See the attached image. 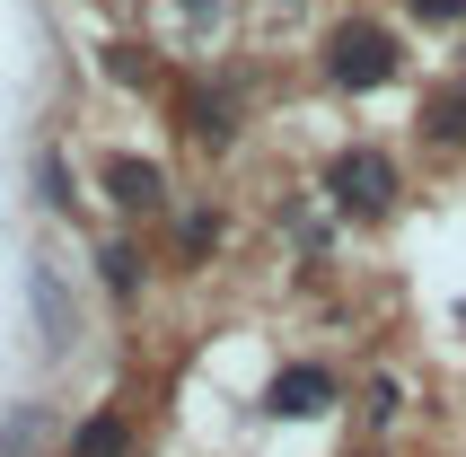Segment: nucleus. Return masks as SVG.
<instances>
[{
    "mask_svg": "<svg viewBox=\"0 0 466 457\" xmlns=\"http://www.w3.org/2000/svg\"><path fill=\"white\" fill-rule=\"evenodd\" d=\"M396 71H405L396 26H379V18H335L326 26V79H335L343 97H370V88H388Z\"/></svg>",
    "mask_w": 466,
    "mask_h": 457,
    "instance_id": "1",
    "label": "nucleus"
},
{
    "mask_svg": "<svg viewBox=\"0 0 466 457\" xmlns=\"http://www.w3.org/2000/svg\"><path fill=\"white\" fill-rule=\"evenodd\" d=\"M396 194H405V177H396V158H388V150L352 141V150L326 158V203H335L343 220H388Z\"/></svg>",
    "mask_w": 466,
    "mask_h": 457,
    "instance_id": "2",
    "label": "nucleus"
},
{
    "mask_svg": "<svg viewBox=\"0 0 466 457\" xmlns=\"http://www.w3.org/2000/svg\"><path fill=\"white\" fill-rule=\"evenodd\" d=\"M335 396H343V379L326 361H282V370L264 379V413H273V422H317Z\"/></svg>",
    "mask_w": 466,
    "mask_h": 457,
    "instance_id": "3",
    "label": "nucleus"
},
{
    "mask_svg": "<svg viewBox=\"0 0 466 457\" xmlns=\"http://www.w3.org/2000/svg\"><path fill=\"white\" fill-rule=\"evenodd\" d=\"M97 185H106V203L124 211V220H158V211H167V168H158V158L115 150V158L97 168Z\"/></svg>",
    "mask_w": 466,
    "mask_h": 457,
    "instance_id": "4",
    "label": "nucleus"
},
{
    "mask_svg": "<svg viewBox=\"0 0 466 457\" xmlns=\"http://www.w3.org/2000/svg\"><path fill=\"white\" fill-rule=\"evenodd\" d=\"M62 457H141V422H132V413H115V405H97L88 422H71Z\"/></svg>",
    "mask_w": 466,
    "mask_h": 457,
    "instance_id": "5",
    "label": "nucleus"
},
{
    "mask_svg": "<svg viewBox=\"0 0 466 457\" xmlns=\"http://www.w3.org/2000/svg\"><path fill=\"white\" fill-rule=\"evenodd\" d=\"M177 124H185V141L229 150V141H238V106L220 97V88H194V97H177Z\"/></svg>",
    "mask_w": 466,
    "mask_h": 457,
    "instance_id": "6",
    "label": "nucleus"
},
{
    "mask_svg": "<svg viewBox=\"0 0 466 457\" xmlns=\"http://www.w3.org/2000/svg\"><path fill=\"white\" fill-rule=\"evenodd\" d=\"M422 141L431 150H466V79H441L422 97Z\"/></svg>",
    "mask_w": 466,
    "mask_h": 457,
    "instance_id": "7",
    "label": "nucleus"
},
{
    "mask_svg": "<svg viewBox=\"0 0 466 457\" xmlns=\"http://www.w3.org/2000/svg\"><path fill=\"white\" fill-rule=\"evenodd\" d=\"M97 273H106V290H115V300H141V290H150V255H141V238H106V255H97Z\"/></svg>",
    "mask_w": 466,
    "mask_h": 457,
    "instance_id": "8",
    "label": "nucleus"
},
{
    "mask_svg": "<svg viewBox=\"0 0 466 457\" xmlns=\"http://www.w3.org/2000/svg\"><path fill=\"white\" fill-rule=\"evenodd\" d=\"M177 255H185V264L220 255V211H185V220H177Z\"/></svg>",
    "mask_w": 466,
    "mask_h": 457,
    "instance_id": "9",
    "label": "nucleus"
},
{
    "mask_svg": "<svg viewBox=\"0 0 466 457\" xmlns=\"http://www.w3.org/2000/svg\"><path fill=\"white\" fill-rule=\"evenodd\" d=\"M35 177H45V203H53V211L79 203V194H71V158H62V150H45V168H35Z\"/></svg>",
    "mask_w": 466,
    "mask_h": 457,
    "instance_id": "10",
    "label": "nucleus"
},
{
    "mask_svg": "<svg viewBox=\"0 0 466 457\" xmlns=\"http://www.w3.org/2000/svg\"><path fill=\"white\" fill-rule=\"evenodd\" d=\"M106 71H115V79H158V62L141 45H115V53H106Z\"/></svg>",
    "mask_w": 466,
    "mask_h": 457,
    "instance_id": "11",
    "label": "nucleus"
},
{
    "mask_svg": "<svg viewBox=\"0 0 466 457\" xmlns=\"http://www.w3.org/2000/svg\"><path fill=\"white\" fill-rule=\"evenodd\" d=\"M405 9H414L422 26H458L466 18V0H405Z\"/></svg>",
    "mask_w": 466,
    "mask_h": 457,
    "instance_id": "12",
    "label": "nucleus"
}]
</instances>
